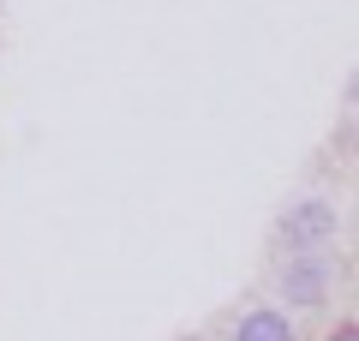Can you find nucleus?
Segmentation results:
<instances>
[{"instance_id":"1","label":"nucleus","mask_w":359,"mask_h":341,"mask_svg":"<svg viewBox=\"0 0 359 341\" xmlns=\"http://www.w3.org/2000/svg\"><path fill=\"white\" fill-rule=\"evenodd\" d=\"M282 234H287V246H323V240H335V203L311 198V203H299V210H287Z\"/></svg>"},{"instance_id":"2","label":"nucleus","mask_w":359,"mask_h":341,"mask_svg":"<svg viewBox=\"0 0 359 341\" xmlns=\"http://www.w3.org/2000/svg\"><path fill=\"white\" fill-rule=\"evenodd\" d=\"M323 288H330V264H323V258H294V264H287V276H282L287 305H318Z\"/></svg>"},{"instance_id":"3","label":"nucleus","mask_w":359,"mask_h":341,"mask_svg":"<svg viewBox=\"0 0 359 341\" xmlns=\"http://www.w3.org/2000/svg\"><path fill=\"white\" fill-rule=\"evenodd\" d=\"M233 341H294V323H287L276 305H257V312H245V317H240Z\"/></svg>"},{"instance_id":"4","label":"nucleus","mask_w":359,"mask_h":341,"mask_svg":"<svg viewBox=\"0 0 359 341\" xmlns=\"http://www.w3.org/2000/svg\"><path fill=\"white\" fill-rule=\"evenodd\" d=\"M330 341H359V329H353V323H341V329H335Z\"/></svg>"}]
</instances>
